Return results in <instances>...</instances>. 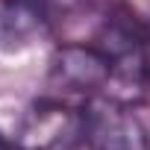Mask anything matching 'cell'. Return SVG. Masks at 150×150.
Listing matches in <instances>:
<instances>
[{
	"mask_svg": "<svg viewBox=\"0 0 150 150\" xmlns=\"http://www.w3.org/2000/svg\"><path fill=\"white\" fill-rule=\"evenodd\" d=\"M94 47L109 62L106 94L141 106L150 100V30L129 9H112L94 35Z\"/></svg>",
	"mask_w": 150,
	"mask_h": 150,
	"instance_id": "cell-1",
	"label": "cell"
},
{
	"mask_svg": "<svg viewBox=\"0 0 150 150\" xmlns=\"http://www.w3.org/2000/svg\"><path fill=\"white\" fill-rule=\"evenodd\" d=\"M12 144L18 150H77L83 144V106L53 94L33 100L15 127Z\"/></svg>",
	"mask_w": 150,
	"mask_h": 150,
	"instance_id": "cell-2",
	"label": "cell"
},
{
	"mask_svg": "<svg viewBox=\"0 0 150 150\" xmlns=\"http://www.w3.org/2000/svg\"><path fill=\"white\" fill-rule=\"evenodd\" d=\"M109 62L94 44H62L50 56L47 94L83 106L91 97L106 94Z\"/></svg>",
	"mask_w": 150,
	"mask_h": 150,
	"instance_id": "cell-3",
	"label": "cell"
},
{
	"mask_svg": "<svg viewBox=\"0 0 150 150\" xmlns=\"http://www.w3.org/2000/svg\"><path fill=\"white\" fill-rule=\"evenodd\" d=\"M83 144L88 150H150V127L135 106L100 94L83 103Z\"/></svg>",
	"mask_w": 150,
	"mask_h": 150,
	"instance_id": "cell-4",
	"label": "cell"
},
{
	"mask_svg": "<svg viewBox=\"0 0 150 150\" xmlns=\"http://www.w3.org/2000/svg\"><path fill=\"white\" fill-rule=\"evenodd\" d=\"M53 33L50 0H0V50L21 53Z\"/></svg>",
	"mask_w": 150,
	"mask_h": 150,
	"instance_id": "cell-5",
	"label": "cell"
},
{
	"mask_svg": "<svg viewBox=\"0 0 150 150\" xmlns=\"http://www.w3.org/2000/svg\"><path fill=\"white\" fill-rule=\"evenodd\" d=\"M0 150H18V147H15V144H12V141H6V138H3V135H0Z\"/></svg>",
	"mask_w": 150,
	"mask_h": 150,
	"instance_id": "cell-6",
	"label": "cell"
}]
</instances>
